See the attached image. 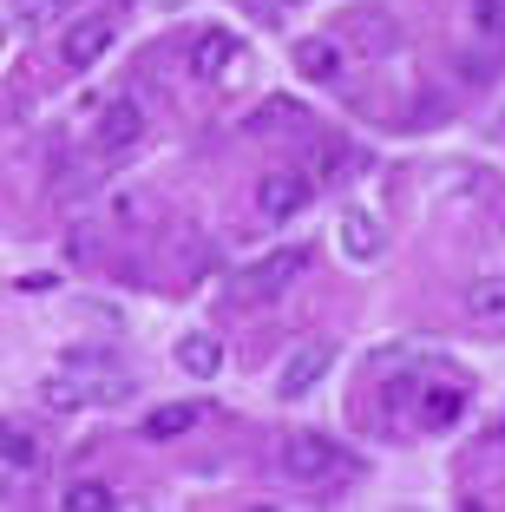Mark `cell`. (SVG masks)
I'll list each match as a JSON object with an SVG mask.
<instances>
[{
    "mask_svg": "<svg viewBox=\"0 0 505 512\" xmlns=\"http://www.w3.org/2000/svg\"><path fill=\"white\" fill-rule=\"evenodd\" d=\"M309 197H315V184L302 178V171H269V178L256 184V211H263L269 224H289V217L309 211Z\"/></svg>",
    "mask_w": 505,
    "mask_h": 512,
    "instance_id": "cell-1",
    "label": "cell"
},
{
    "mask_svg": "<svg viewBox=\"0 0 505 512\" xmlns=\"http://www.w3.org/2000/svg\"><path fill=\"white\" fill-rule=\"evenodd\" d=\"M328 368H335V342H322V335H315V342H296V355H289L283 375H276V394H283V401H296V394H309Z\"/></svg>",
    "mask_w": 505,
    "mask_h": 512,
    "instance_id": "cell-2",
    "label": "cell"
},
{
    "mask_svg": "<svg viewBox=\"0 0 505 512\" xmlns=\"http://www.w3.org/2000/svg\"><path fill=\"white\" fill-rule=\"evenodd\" d=\"M112 40H119V27L112 20H73L66 27V40H60V60H66V73H86V66H99L105 53H112Z\"/></svg>",
    "mask_w": 505,
    "mask_h": 512,
    "instance_id": "cell-3",
    "label": "cell"
},
{
    "mask_svg": "<svg viewBox=\"0 0 505 512\" xmlns=\"http://www.w3.org/2000/svg\"><path fill=\"white\" fill-rule=\"evenodd\" d=\"M302 270H309V250H276V256H263V263L243 270V296H283Z\"/></svg>",
    "mask_w": 505,
    "mask_h": 512,
    "instance_id": "cell-4",
    "label": "cell"
},
{
    "mask_svg": "<svg viewBox=\"0 0 505 512\" xmlns=\"http://www.w3.org/2000/svg\"><path fill=\"white\" fill-rule=\"evenodd\" d=\"M237 66H243V40L230 27L197 33V46H191V73L197 79H223V73H237Z\"/></svg>",
    "mask_w": 505,
    "mask_h": 512,
    "instance_id": "cell-5",
    "label": "cell"
},
{
    "mask_svg": "<svg viewBox=\"0 0 505 512\" xmlns=\"http://www.w3.org/2000/svg\"><path fill=\"white\" fill-rule=\"evenodd\" d=\"M283 473L289 480H328L335 473V447L322 434H289L283 440Z\"/></svg>",
    "mask_w": 505,
    "mask_h": 512,
    "instance_id": "cell-6",
    "label": "cell"
},
{
    "mask_svg": "<svg viewBox=\"0 0 505 512\" xmlns=\"http://www.w3.org/2000/svg\"><path fill=\"white\" fill-rule=\"evenodd\" d=\"M138 138H145V112L132 106V99H112L99 119V151H132Z\"/></svg>",
    "mask_w": 505,
    "mask_h": 512,
    "instance_id": "cell-7",
    "label": "cell"
},
{
    "mask_svg": "<svg viewBox=\"0 0 505 512\" xmlns=\"http://www.w3.org/2000/svg\"><path fill=\"white\" fill-rule=\"evenodd\" d=\"M460 414H466V394L460 388H446V381H427V388H420V427L440 434V427H453Z\"/></svg>",
    "mask_w": 505,
    "mask_h": 512,
    "instance_id": "cell-8",
    "label": "cell"
},
{
    "mask_svg": "<svg viewBox=\"0 0 505 512\" xmlns=\"http://www.w3.org/2000/svg\"><path fill=\"white\" fill-rule=\"evenodd\" d=\"M178 368L191 381H217L223 375V342H210V335H184V342H178Z\"/></svg>",
    "mask_w": 505,
    "mask_h": 512,
    "instance_id": "cell-9",
    "label": "cell"
},
{
    "mask_svg": "<svg viewBox=\"0 0 505 512\" xmlns=\"http://www.w3.org/2000/svg\"><path fill=\"white\" fill-rule=\"evenodd\" d=\"M296 73L302 79H335L342 73V46L335 40H296Z\"/></svg>",
    "mask_w": 505,
    "mask_h": 512,
    "instance_id": "cell-10",
    "label": "cell"
},
{
    "mask_svg": "<svg viewBox=\"0 0 505 512\" xmlns=\"http://www.w3.org/2000/svg\"><path fill=\"white\" fill-rule=\"evenodd\" d=\"M342 250L355 256V263H374V256H381V230H374L368 211H348L342 217Z\"/></svg>",
    "mask_w": 505,
    "mask_h": 512,
    "instance_id": "cell-11",
    "label": "cell"
},
{
    "mask_svg": "<svg viewBox=\"0 0 505 512\" xmlns=\"http://www.w3.org/2000/svg\"><path fill=\"white\" fill-rule=\"evenodd\" d=\"M197 427V407L191 401H171V407H151L145 414V434L151 440H178V434H191Z\"/></svg>",
    "mask_w": 505,
    "mask_h": 512,
    "instance_id": "cell-12",
    "label": "cell"
},
{
    "mask_svg": "<svg viewBox=\"0 0 505 512\" xmlns=\"http://www.w3.org/2000/svg\"><path fill=\"white\" fill-rule=\"evenodd\" d=\"M33 460H40V440H33L27 427H0V467H7V473H27Z\"/></svg>",
    "mask_w": 505,
    "mask_h": 512,
    "instance_id": "cell-13",
    "label": "cell"
},
{
    "mask_svg": "<svg viewBox=\"0 0 505 512\" xmlns=\"http://www.w3.org/2000/svg\"><path fill=\"white\" fill-rule=\"evenodd\" d=\"M119 506V486H105V480H73L66 486V512H112Z\"/></svg>",
    "mask_w": 505,
    "mask_h": 512,
    "instance_id": "cell-14",
    "label": "cell"
},
{
    "mask_svg": "<svg viewBox=\"0 0 505 512\" xmlns=\"http://www.w3.org/2000/svg\"><path fill=\"white\" fill-rule=\"evenodd\" d=\"M79 0H14L7 14H14V27H53V20H66Z\"/></svg>",
    "mask_w": 505,
    "mask_h": 512,
    "instance_id": "cell-15",
    "label": "cell"
},
{
    "mask_svg": "<svg viewBox=\"0 0 505 512\" xmlns=\"http://www.w3.org/2000/svg\"><path fill=\"white\" fill-rule=\"evenodd\" d=\"M466 309H473V316H486V322H499V316H505V276H486V283H473Z\"/></svg>",
    "mask_w": 505,
    "mask_h": 512,
    "instance_id": "cell-16",
    "label": "cell"
},
{
    "mask_svg": "<svg viewBox=\"0 0 505 512\" xmlns=\"http://www.w3.org/2000/svg\"><path fill=\"white\" fill-rule=\"evenodd\" d=\"M473 20H479V33L505 40V0H473Z\"/></svg>",
    "mask_w": 505,
    "mask_h": 512,
    "instance_id": "cell-17",
    "label": "cell"
}]
</instances>
